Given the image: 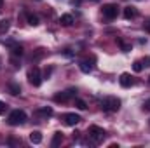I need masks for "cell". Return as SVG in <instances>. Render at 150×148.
Masks as SVG:
<instances>
[{
  "label": "cell",
  "instance_id": "cell-7",
  "mask_svg": "<svg viewBox=\"0 0 150 148\" xmlns=\"http://www.w3.org/2000/svg\"><path fill=\"white\" fill-rule=\"evenodd\" d=\"M82 118H80V115H77V113H65L63 115V122L67 124V125H77L79 122H80Z\"/></svg>",
  "mask_w": 150,
  "mask_h": 148
},
{
  "label": "cell",
  "instance_id": "cell-1",
  "mask_svg": "<svg viewBox=\"0 0 150 148\" xmlns=\"http://www.w3.org/2000/svg\"><path fill=\"white\" fill-rule=\"evenodd\" d=\"M105 136H107L105 129H101V127H98V125H91V127H89V140L86 141V145L96 147V145H100V143L105 140Z\"/></svg>",
  "mask_w": 150,
  "mask_h": 148
},
{
  "label": "cell",
  "instance_id": "cell-4",
  "mask_svg": "<svg viewBox=\"0 0 150 148\" xmlns=\"http://www.w3.org/2000/svg\"><path fill=\"white\" fill-rule=\"evenodd\" d=\"M75 94H77V89H67V91H63V92H58V94H54V101L56 103H67V101H70L72 98H75Z\"/></svg>",
  "mask_w": 150,
  "mask_h": 148
},
{
  "label": "cell",
  "instance_id": "cell-16",
  "mask_svg": "<svg viewBox=\"0 0 150 148\" xmlns=\"http://www.w3.org/2000/svg\"><path fill=\"white\" fill-rule=\"evenodd\" d=\"M38 117H44V118H47V117H51L52 115V108H49V106H44V108H40L37 111Z\"/></svg>",
  "mask_w": 150,
  "mask_h": 148
},
{
  "label": "cell",
  "instance_id": "cell-29",
  "mask_svg": "<svg viewBox=\"0 0 150 148\" xmlns=\"http://www.w3.org/2000/svg\"><path fill=\"white\" fill-rule=\"evenodd\" d=\"M149 82H150V78H149Z\"/></svg>",
  "mask_w": 150,
  "mask_h": 148
},
{
  "label": "cell",
  "instance_id": "cell-23",
  "mask_svg": "<svg viewBox=\"0 0 150 148\" xmlns=\"http://www.w3.org/2000/svg\"><path fill=\"white\" fill-rule=\"evenodd\" d=\"M5 110H7V105H5L4 101H0V115H2V113H5Z\"/></svg>",
  "mask_w": 150,
  "mask_h": 148
},
{
  "label": "cell",
  "instance_id": "cell-10",
  "mask_svg": "<svg viewBox=\"0 0 150 148\" xmlns=\"http://www.w3.org/2000/svg\"><path fill=\"white\" fill-rule=\"evenodd\" d=\"M79 68H80V72L82 73H91L93 72V65L87 61V59H84V61H80V65H79Z\"/></svg>",
  "mask_w": 150,
  "mask_h": 148
},
{
  "label": "cell",
  "instance_id": "cell-15",
  "mask_svg": "<svg viewBox=\"0 0 150 148\" xmlns=\"http://www.w3.org/2000/svg\"><path fill=\"white\" fill-rule=\"evenodd\" d=\"M61 141H63V132H54V138H52V141H51V147H59L61 145Z\"/></svg>",
  "mask_w": 150,
  "mask_h": 148
},
{
  "label": "cell",
  "instance_id": "cell-27",
  "mask_svg": "<svg viewBox=\"0 0 150 148\" xmlns=\"http://www.w3.org/2000/svg\"><path fill=\"white\" fill-rule=\"evenodd\" d=\"M2 5H4V0H0V9H2Z\"/></svg>",
  "mask_w": 150,
  "mask_h": 148
},
{
  "label": "cell",
  "instance_id": "cell-17",
  "mask_svg": "<svg viewBox=\"0 0 150 148\" xmlns=\"http://www.w3.org/2000/svg\"><path fill=\"white\" fill-rule=\"evenodd\" d=\"M11 28V21L9 19H2L0 21V33H7Z\"/></svg>",
  "mask_w": 150,
  "mask_h": 148
},
{
  "label": "cell",
  "instance_id": "cell-19",
  "mask_svg": "<svg viewBox=\"0 0 150 148\" xmlns=\"http://www.w3.org/2000/svg\"><path fill=\"white\" fill-rule=\"evenodd\" d=\"M28 25L37 26V25H38V16H35V14H30V16H28Z\"/></svg>",
  "mask_w": 150,
  "mask_h": 148
},
{
  "label": "cell",
  "instance_id": "cell-8",
  "mask_svg": "<svg viewBox=\"0 0 150 148\" xmlns=\"http://www.w3.org/2000/svg\"><path fill=\"white\" fill-rule=\"evenodd\" d=\"M138 16V11H136V7H133V5H127L126 9H124V18L126 19H134Z\"/></svg>",
  "mask_w": 150,
  "mask_h": 148
},
{
  "label": "cell",
  "instance_id": "cell-26",
  "mask_svg": "<svg viewBox=\"0 0 150 148\" xmlns=\"http://www.w3.org/2000/svg\"><path fill=\"white\" fill-rule=\"evenodd\" d=\"M145 30L150 33V19H147V21H145Z\"/></svg>",
  "mask_w": 150,
  "mask_h": 148
},
{
  "label": "cell",
  "instance_id": "cell-25",
  "mask_svg": "<svg viewBox=\"0 0 150 148\" xmlns=\"http://www.w3.org/2000/svg\"><path fill=\"white\" fill-rule=\"evenodd\" d=\"M143 110H150V99H147V101L143 103Z\"/></svg>",
  "mask_w": 150,
  "mask_h": 148
},
{
  "label": "cell",
  "instance_id": "cell-11",
  "mask_svg": "<svg viewBox=\"0 0 150 148\" xmlns=\"http://www.w3.org/2000/svg\"><path fill=\"white\" fill-rule=\"evenodd\" d=\"M30 141H32L33 145L42 143V132H40V131H32V132H30Z\"/></svg>",
  "mask_w": 150,
  "mask_h": 148
},
{
  "label": "cell",
  "instance_id": "cell-22",
  "mask_svg": "<svg viewBox=\"0 0 150 148\" xmlns=\"http://www.w3.org/2000/svg\"><path fill=\"white\" fill-rule=\"evenodd\" d=\"M38 52H35V54H32V59H40L42 56H44V49H37Z\"/></svg>",
  "mask_w": 150,
  "mask_h": 148
},
{
  "label": "cell",
  "instance_id": "cell-13",
  "mask_svg": "<svg viewBox=\"0 0 150 148\" xmlns=\"http://www.w3.org/2000/svg\"><path fill=\"white\" fill-rule=\"evenodd\" d=\"M9 45H12V49H11V54H12L14 58H18V56H23V47H21V45H18V44H12V42H9Z\"/></svg>",
  "mask_w": 150,
  "mask_h": 148
},
{
  "label": "cell",
  "instance_id": "cell-6",
  "mask_svg": "<svg viewBox=\"0 0 150 148\" xmlns=\"http://www.w3.org/2000/svg\"><path fill=\"white\" fill-rule=\"evenodd\" d=\"M101 12L107 19H115L119 14V7H117V4H107V5H103Z\"/></svg>",
  "mask_w": 150,
  "mask_h": 148
},
{
  "label": "cell",
  "instance_id": "cell-21",
  "mask_svg": "<svg viewBox=\"0 0 150 148\" xmlns=\"http://www.w3.org/2000/svg\"><path fill=\"white\" fill-rule=\"evenodd\" d=\"M119 45H120V49H122L124 52H129V51H131V45L126 44V42H122V40H119Z\"/></svg>",
  "mask_w": 150,
  "mask_h": 148
},
{
  "label": "cell",
  "instance_id": "cell-24",
  "mask_svg": "<svg viewBox=\"0 0 150 148\" xmlns=\"http://www.w3.org/2000/svg\"><path fill=\"white\" fill-rule=\"evenodd\" d=\"M142 63H143V66H145V68L150 66V58H149V56H147V58H143V59H142Z\"/></svg>",
  "mask_w": 150,
  "mask_h": 148
},
{
  "label": "cell",
  "instance_id": "cell-18",
  "mask_svg": "<svg viewBox=\"0 0 150 148\" xmlns=\"http://www.w3.org/2000/svg\"><path fill=\"white\" fill-rule=\"evenodd\" d=\"M143 68H145V66H143V63H142V61H140V59H138V61H134V63H133V70H134V72H136V73H140V72H142V70H143Z\"/></svg>",
  "mask_w": 150,
  "mask_h": 148
},
{
  "label": "cell",
  "instance_id": "cell-12",
  "mask_svg": "<svg viewBox=\"0 0 150 148\" xmlns=\"http://www.w3.org/2000/svg\"><path fill=\"white\" fill-rule=\"evenodd\" d=\"M59 23H61L63 26H70V25H74V16H72V14H63V16L59 18Z\"/></svg>",
  "mask_w": 150,
  "mask_h": 148
},
{
  "label": "cell",
  "instance_id": "cell-9",
  "mask_svg": "<svg viewBox=\"0 0 150 148\" xmlns=\"http://www.w3.org/2000/svg\"><path fill=\"white\" fill-rule=\"evenodd\" d=\"M119 82H120L122 87H131V85H133V78H131L129 73H122L120 78H119Z\"/></svg>",
  "mask_w": 150,
  "mask_h": 148
},
{
  "label": "cell",
  "instance_id": "cell-20",
  "mask_svg": "<svg viewBox=\"0 0 150 148\" xmlns=\"http://www.w3.org/2000/svg\"><path fill=\"white\" fill-rule=\"evenodd\" d=\"M75 106H77L79 110H86V108H87L86 101H82V99H75Z\"/></svg>",
  "mask_w": 150,
  "mask_h": 148
},
{
  "label": "cell",
  "instance_id": "cell-3",
  "mask_svg": "<svg viewBox=\"0 0 150 148\" xmlns=\"http://www.w3.org/2000/svg\"><path fill=\"white\" fill-rule=\"evenodd\" d=\"M7 122H9L11 125H23V124L26 122V113L23 110H12L9 113Z\"/></svg>",
  "mask_w": 150,
  "mask_h": 148
},
{
  "label": "cell",
  "instance_id": "cell-14",
  "mask_svg": "<svg viewBox=\"0 0 150 148\" xmlns=\"http://www.w3.org/2000/svg\"><path fill=\"white\" fill-rule=\"evenodd\" d=\"M7 89H9V92H11L12 96H18V94L21 92V87H19V84H16V82H11V84L7 85Z\"/></svg>",
  "mask_w": 150,
  "mask_h": 148
},
{
  "label": "cell",
  "instance_id": "cell-2",
  "mask_svg": "<svg viewBox=\"0 0 150 148\" xmlns=\"http://www.w3.org/2000/svg\"><path fill=\"white\" fill-rule=\"evenodd\" d=\"M101 108H103V111H107V113L119 111V108H120V99L115 98V96H108V98H105L101 101Z\"/></svg>",
  "mask_w": 150,
  "mask_h": 148
},
{
  "label": "cell",
  "instance_id": "cell-5",
  "mask_svg": "<svg viewBox=\"0 0 150 148\" xmlns=\"http://www.w3.org/2000/svg\"><path fill=\"white\" fill-rule=\"evenodd\" d=\"M28 82H30L33 87H38V85L42 84V73H40V70H38L37 66L30 68V72H28Z\"/></svg>",
  "mask_w": 150,
  "mask_h": 148
},
{
  "label": "cell",
  "instance_id": "cell-28",
  "mask_svg": "<svg viewBox=\"0 0 150 148\" xmlns=\"http://www.w3.org/2000/svg\"><path fill=\"white\" fill-rule=\"evenodd\" d=\"M93 2H98V0H93Z\"/></svg>",
  "mask_w": 150,
  "mask_h": 148
}]
</instances>
